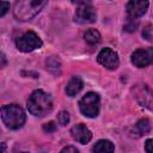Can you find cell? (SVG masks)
I'll return each instance as SVG.
<instances>
[{
  "mask_svg": "<svg viewBox=\"0 0 153 153\" xmlns=\"http://www.w3.org/2000/svg\"><path fill=\"white\" fill-rule=\"evenodd\" d=\"M148 2L147 1H129L127 4V13L130 19H136L143 16L147 11Z\"/></svg>",
  "mask_w": 153,
  "mask_h": 153,
  "instance_id": "11",
  "label": "cell"
},
{
  "mask_svg": "<svg viewBox=\"0 0 153 153\" xmlns=\"http://www.w3.org/2000/svg\"><path fill=\"white\" fill-rule=\"evenodd\" d=\"M142 37L149 42H153V25L147 24L142 30Z\"/></svg>",
  "mask_w": 153,
  "mask_h": 153,
  "instance_id": "17",
  "label": "cell"
},
{
  "mask_svg": "<svg viewBox=\"0 0 153 153\" xmlns=\"http://www.w3.org/2000/svg\"><path fill=\"white\" fill-rule=\"evenodd\" d=\"M47 68L54 75H60L61 73V62L57 56H50L47 59Z\"/></svg>",
  "mask_w": 153,
  "mask_h": 153,
  "instance_id": "14",
  "label": "cell"
},
{
  "mask_svg": "<svg viewBox=\"0 0 153 153\" xmlns=\"http://www.w3.org/2000/svg\"><path fill=\"white\" fill-rule=\"evenodd\" d=\"M84 38L88 44H97L100 42V33L96 29H88L84 33Z\"/></svg>",
  "mask_w": 153,
  "mask_h": 153,
  "instance_id": "15",
  "label": "cell"
},
{
  "mask_svg": "<svg viewBox=\"0 0 153 153\" xmlns=\"http://www.w3.org/2000/svg\"><path fill=\"white\" fill-rule=\"evenodd\" d=\"M115 146L109 140H99L92 147L91 153H114Z\"/></svg>",
  "mask_w": 153,
  "mask_h": 153,
  "instance_id": "13",
  "label": "cell"
},
{
  "mask_svg": "<svg viewBox=\"0 0 153 153\" xmlns=\"http://www.w3.org/2000/svg\"><path fill=\"white\" fill-rule=\"evenodd\" d=\"M16 44H17V48L20 51L29 53V51H32L37 48H41L43 43H42L41 38L33 31H27V32H25L24 35H22L20 37L17 38Z\"/></svg>",
  "mask_w": 153,
  "mask_h": 153,
  "instance_id": "5",
  "label": "cell"
},
{
  "mask_svg": "<svg viewBox=\"0 0 153 153\" xmlns=\"http://www.w3.org/2000/svg\"><path fill=\"white\" fill-rule=\"evenodd\" d=\"M53 108L51 97L42 90H36L27 99V110L35 116H44Z\"/></svg>",
  "mask_w": 153,
  "mask_h": 153,
  "instance_id": "1",
  "label": "cell"
},
{
  "mask_svg": "<svg viewBox=\"0 0 153 153\" xmlns=\"http://www.w3.org/2000/svg\"><path fill=\"white\" fill-rule=\"evenodd\" d=\"M99 96L96 92H88L79 100V109L84 116L92 118L99 112Z\"/></svg>",
  "mask_w": 153,
  "mask_h": 153,
  "instance_id": "4",
  "label": "cell"
},
{
  "mask_svg": "<svg viewBox=\"0 0 153 153\" xmlns=\"http://www.w3.org/2000/svg\"><path fill=\"white\" fill-rule=\"evenodd\" d=\"M1 148H2L1 153H5V152H6V143H5V142H2V143H1Z\"/></svg>",
  "mask_w": 153,
  "mask_h": 153,
  "instance_id": "24",
  "label": "cell"
},
{
  "mask_svg": "<svg viewBox=\"0 0 153 153\" xmlns=\"http://www.w3.org/2000/svg\"><path fill=\"white\" fill-rule=\"evenodd\" d=\"M60 153H79V152H78V149H76L75 147H73V146H67V147H65Z\"/></svg>",
  "mask_w": 153,
  "mask_h": 153,
  "instance_id": "22",
  "label": "cell"
},
{
  "mask_svg": "<svg viewBox=\"0 0 153 153\" xmlns=\"http://www.w3.org/2000/svg\"><path fill=\"white\" fill-rule=\"evenodd\" d=\"M149 129H151V126H149V121L147 118L140 120L135 126V130L137 131V135H142V134L145 135L149 131Z\"/></svg>",
  "mask_w": 153,
  "mask_h": 153,
  "instance_id": "16",
  "label": "cell"
},
{
  "mask_svg": "<svg viewBox=\"0 0 153 153\" xmlns=\"http://www.w3.org/2000/svg\"><path fill=\"white\" fill-rule=\"evenodd\" d=\"M145 151H146V153H153V139H148L146 141Z\"/></svg>",
  "mask_w": 153,
  "mask_h": 153,
  "instance_id": "21",
  "label": "cell"
},
{
  "mask_svg": "<svg viewBox=\"0 0 153 153\" xmlns=\"http://www.w3.org/2000/svg\"><path fill=\"white\" fill-rule=\"evenodd\" d=\"M47 5V1H38V0H20L16 1L13 14L18 20L25 22L31 20L38 12Z\"/></svg>",
  "mask_w": 153,
  "mask_h": 153,
  "instance_id": "2",
  "label": "cell"
},
{
  "mask_svg": "<svg viewBox=\"0 0 153 153\" xmlns=\"http://www.w3.org/2000/svg\"><path fill=\"white\" fill-rule=\"evenodd\" d=\"M1 67H5V65H6V57H5V55L4 54H1Z\"/></svg>",
  "mask_w": 153,
  "mask_h": 153,
  "instance_id": "23",
  "label": "cell"
},
{
  "mask_svg": "<svg viewBox=\"0 0 153 153\" xmlns=\"http://www.w3.org/2000/svg\"><path fill=\"white\" fill-rule=\"evenodd\" d=\"M71 134H72V136H73L74 140H76L78 142H80V143H82V145L90 142L91 139H92V133H91L90 129H88L86 126H84L82 123H79V124L74 126V127L71 129Z\"/></svg>",
  "mask_w": 153,
  "mask_h": 153,
  "instance_id": "10",
  "label": "cell"
},
{
  "mask_svg": "<svg viewBox=\"0 0 153 153\" xmlns=\"http://www.w3.org/2000/svg\"><path fill=\"white\" fill-rule=\"evenodd\" d=\"M134 98L145 108L153 111V88L145 84H137L131 88Z\"/></svg>",
  "mask_w": 153,
  "mask_h": 153,
  "instance_id": "6",
  "label": "cell"
},
{
  "mask_svg": "<svg viewBox=\"0 0 153 153\" xmlns=\"http://www.w3.org/2000/svg\"><path fill=\"white\" fill-rule=\"evenodd\" d=\"M57 121L61 126H66L69 122V114L67 111H61L57 116Z\"/></svg>",
  "mask_w": 153,
  "mask_h": 153,
  "instance_id": "18",
  "label": "cell"
},
{
  "mask_svg": "<svg viewBox=\"0 0 153 153\" xmlns=\"http://www.w3.org/2000/svg\"><path fill=\"white\" fill-rule=\"evenodd\" d=\"M82 86H84L82 80H81L79 76H73V78L68 81V84H67V86H66V93H67L69 97H74L75 94H78V93L81 91Z\"/></svg>",
  "mask_w": 153,
  "mask_h": 153,
  "instance_id": "12",
  "label": "cell"
},
{
  "mask_svg": "<svg viewBox=\"0 0 153 153\" xmlns=\"http://www.w3.org/2000/svg\"><path fill=\"white\" fill-rule=\"evenodd\" d=\"M97 61L108 69H116L120 65L118 55L110 48H104L99 51L97 56Z\"/></svg>",
  "mask_w": 153,
  "mask_h": 153,
  "instance_id": "8",
  "label": "cell"
},
{
  "mask_svg": "<svg viewBox=\"0 0 153 153\" xmlns=\"http://www.w3.org/2000/svg\"><path fill=\"white\" fill-rule=\"evenodd\" d=\"M78 5L74 19L80 24H90L96 20V11L88 1H76Z\"/></svg>",
  "mask_w": 153,
  "mask_h": 153,
  "instance_id": "7",
  "label": "cell"
},
{
  "mask_svg": "<svg viewBox=\"0 0 153 153\" xmlns=\"http://www.w3.org/2000/svg\"><path fill=\"white\" fill-rule=\"evenodd\" d=\"M25 112L24 110L17 105H5L1 108V120L4 124L10 129H19L25 123Z\"/></svg>",
  "mask_w": 153,
  "mask_h": 153,
  "instance_id": "3",
  "label": "cell"
},
{
  "mask_svg": "<svg viewBox=\"0 0 153 153\" xmlns=\"http://www.w3.org/2000/svg\"><path fill=\"white\" fill-rule=\"evenodd\" d=\"M8 8H10V4L5 2V1H1L0 2V17H4Z\"/></svg>",
  "mask_w": 153,
  "mask_h": 153,
  "instance_id": "20",
  "label": "cell"
},
{
  "mask_svg": "<svg viewBox=\"0 0 153 153\" xmlns=\"http://www.w3.org/2000/svg\"><path fill=\"white\" fill-rule=\"evenodd\" d=\"M131 63L139 68L153 65V48L137 49L131 54Z\"/></svg>",
  "mask_w": 153,
  "mask_h": 153,
  "instance_id": "9",
  "label": "cell"
},
{
  "mask_svg": "<svg viewBox=\"0 0 153 153\" xmlns=\"http://www.w3.org/2000/svg\"><path fill=\"white\" fill-rule=\"evenodd\" d=\"M23 153H24V152H23Z\"/></svg>",
  "mask_w": 153,
  "mask_h": 153,
  "instance_id": "25",
  "label": "cell"
},
{
  "mask_svg": "<svg viewBox=\"0 0 153 153\" xmlns=\"http://www.w3.org/2000/svg\"><path fill=\"white\" fill-rule=\"evenodd\" d=\"M43 130L47 131V133H53L56 130V124L54 122H48L43 126Z\"/></svg>",
  "mask_w": 153,
  "mask_h": 153,
  "instance_id": "19",
  "label": "cell"
}]
</instances>
